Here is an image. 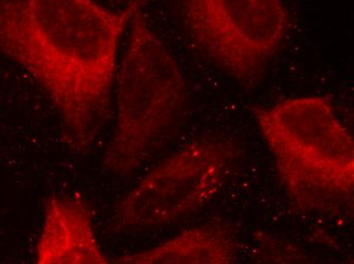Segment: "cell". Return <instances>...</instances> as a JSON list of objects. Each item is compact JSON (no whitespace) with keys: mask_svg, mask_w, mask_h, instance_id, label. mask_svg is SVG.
<instances>
[{"mask_svg":"<svg viewBox=\"0 0 354 264\" xmlns=\"http://www.w3.org/2000/svg\"><path fill=\"white\" fill-rule=\"evenodd\" d=\"M141 8L131 21L118 76V119L103 160L107 171L120 176L137 170L158 149L185 106L180 68Z\"/></svg>","mask_w":354,"mask_h":264,"instance_id":"cell-3","label":"cell"},{"mask_svg":"<svg viewBox=\"0 0 354 264\" xmlns=\"http://www.w3.org/2000/svg\"><path fill=\"white\" fill-rule=\"evenodd\" d=\"M180 4L198 46L248 87L260 81L288 29L282 0H180Z\"/></svg>","mask_w":354,"mask_h":264,"instance_id":"cell-4","label":"cell"},{"mask_svg":"<svg viewBox=\"0 0 354 264\" xmlns=\"http://www.w3.org/2000/svg\"><path fill=\"white\" fill-rule=\"evenodd\" d=\"M236 259V244L216 225L185 230L156 247L116 259L122 264H230Z\"/></svg>","mask_w":354,"mask_h":264,"instance_id":"cell-7","label":"cell"},{"mask_svg":"<svg viewBox=\"0 0 354 264\" xmlns=\"http://www.w3.org/2000/svg\"><path fill=\"white\" fill-rule=\"evenodd\" d=\"M232 154L230 147L219 141H194L178 150L120 201L118 226H167L198 212L223 185Z\"/></svg>","mask_w":354,"mask_h":264,"instance_id":"cell-5","label":"cell"},{"mask_svg":"<svg viewBox=\"0 0 354 264\" xmlns=\"http://www.w3.org/2000/svg\"><path fill=\"white\" fill-rule=\"evenodd\" d=\"M254 115L297 207L324 216L353 212L354 141L327 99H287Z\"/></svg>","mask_w":354,"mask_h":264,"instance_id":"cell-2","label":"cell"},{"mask_svg":"<svg viewBox=\"0 0 354 264\" xmlns=\"http://www.w3.org/2000/svg\"><path fill=\"white\" fill-rule=\"evenodd\" d=\"M142 4L111 10L96 0H0V53L46 92L77 152L102 128L120 39Z\"/></svg>","mask_w":354,"mask_h":264,"instance_id":"cell-1","label":"cell"},{"mask_svg":"<svg viewBox=\"0 0 354 264\" xmlns=\"http://www.w3.org/2000/svg\"><path fill=\"white\" fill-rule=\"evenodd\" d=\"M39 264H105L90 210L79 196H54L47 203L36 247Z\"/></svg>","mask_w":354,"mask_h":264,"instance_id":"cell-6","label":"cell"}]
</instances>
